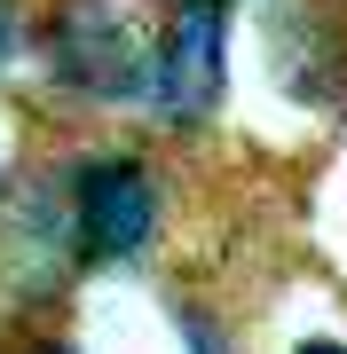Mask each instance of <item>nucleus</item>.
<instances>
[{
    "label": "nucleus",
    "instance_id": "obj_7",
    "mask_svg": "<svg viewBox=\"0 0 347 354\" xmlns=\"http://www.w3.org/2000/svg\"><path fill=\"white\" fill-rule=\"evenodd\" d=\"M32 24H39V0H0V71L32 55Z\"/></svg>",
    "mask_w": 347,
    "mask_h": 354
},
{
    "label": "nucleus",
    "instance_id": "obj_10",
    "mask_svg": "<svg viewBox=\"0 0 347 354\" xmlns=\"http://www.w3.org/2000/svg\"><path fill=\"white\" fill-rule=\"evenodd\" d=\"M8 189H16V158H8V142H0V205H8Z\"/></svg>",
    "mask_w": 347,
    "mask_h": 354
},
{
    "label": "nucleus",
    "instance_id": "obj_8",
    "mask_svg": "<svg viewBox=\"0 0 347 354\" xmlns=\"http://www.w3.org/2000/svg\"><path fill=\"white\" fill-rule=\"evenodd\" d=\"M0 354H79V339L55 323H16V330H0Z\"/></svg>",
    "mask_w": 347,
    "mask_h": 354
},
{
    "label": "nucleus",
    "instance_id": "obj_4",
    "mask_svg": "<svg viewBox=\"0 0 347 354\" xmlns=\"http://www.w3.org/2000/svg\"><path fill=\"white\" fill-rule=\"evenodd\" d=\"M229 102V0H166L150 48V111L158 134H206Z\"/></svg>",
    "mask_w": 347,
    "mask_h": 354
},
{
    "label": "nucleus",
    "instance_id": "obj_2",
    "mask_svg": "<svg viewBox=\"0 0 347 354\" xmlns=\"http://www.w3.org/2000/svg\"><path fill=\"white\" fill-rule=\"evenodd\" d=\"M55 165H64V197H71V228H79L87 276L142 268L158 252V236L174 221V189H166V165L142 142H87V150H71Z\"/></svg>",
    "mask_w": 347,
    "mask_h": 354
},
{
    "label": "nucleus",
    "instance_id": "obj_6",
    "mask_svg": "<svg viewBox=\"0 0 347 354\" xmlns=\"http://www.w3.org/2000/svg\"><path fill=\"white\" fill-rule=\"evenodd\" d=\"M166 315H174L181 354H244L237 323H229V307H213L206 291H174V299H166Z\"/></svg>",
    "mask_w": 347,
    "mask_h": 354
},
{
    "label": "nucleus",
    "instance_id": "obj_5",
    "mask_svg": "<svg viewBox=\"0 0 347 354\" xmlns=\"http://www.w3.org/2000/svg\"><path fill=\"white\" fill-rule=\"evenodd\" d=\"M269 71L308 111H347V0H276Z\"/></svg>",
    "mask_w": 347,
    "mask_h": 354
},
{
    "label": "nucleus",
    "instance_id": "obj_11",
    "mask_svg": "<svg viewBox=\"0 0 347 354\" xmlns=\"http://www.w3.org/2000/svg\"><path fill=\"white\" fill-rule=\"evenodd\" d=\"M229 8H237V0H229Z\"/></svg>",
    "mask_w": 347,
    "mask_h": 354
},
{
    "label": "nucleus",
    "instance_id": "obj_1",
    "mask_svg": "<svg viewBox=\"0 0 347 354\" xmlns=\"http://www.w3.org/2000/svg\"><path fill=\"white\" fill-rule=\"evenodd\" d=\"M158 8L166 0H39L32 55L39 79L64 111L118 118L142 111L150 95V48H158Z\"/></svg>",
    "mask_w": 347,
    "mask_h": 354
},
{
    "label": "nucleus",
    "instance_id": "obj_9",
    "mask_svg": "<svg viewBox=\"0 0 347 354\" xmlns=\"http://www.w3.org/2000/svg\"><path fill=\"white\" fill-rule=\"evenodd\" d=\"M292 354H347V339H332V330H316V339H292Z\"/></svg>",
    "mask_w": 347,
    "mask_h": 354
},
{
    "label": "nucleus",
    "instance_id": "obj_3",
    "mask_svg": "<svg viewBox=\"0 0 347 354\" xmlns=\"http://www.w3.org/2000/svg\"><path fill=\"white\" fill-rule=\"evenodd\" d=\"M79 283H87V260H79L64 165L32 158V165H16V189L0 205V315L48 323Z\"/></svg>",
    "mask_w": 347,
    "mask_h": 354
}]
</instances>
